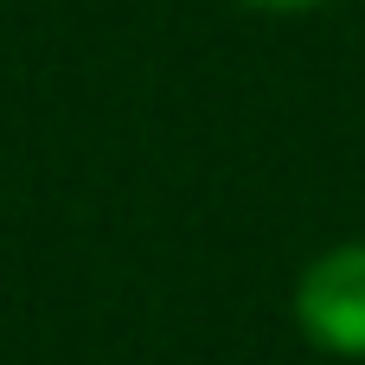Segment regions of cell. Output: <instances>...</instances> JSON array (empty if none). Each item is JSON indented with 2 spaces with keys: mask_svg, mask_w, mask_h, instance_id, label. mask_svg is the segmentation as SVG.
Segmentation results:
<instances>
[{
  "mask_svg": "<svg viewBox=\"0 0 365 365\" xmlns=\"http://www.w3.org/2000/svg\"><path fill=\"white\" fill-rule=\"evenodd\" d=\"M295 321L321 353L365 359V244H334L302 269Z\"/></svg>",
  "mask_w": 365,
  "mask_h": 365,
  "instance_id": "obj_1",
  "label": "cell"
},
{
  "mask_svg": "<svg viewBox=\"0 0 365 365\" xmlns=\"http://www.w3.org/2000/svg\"><path fill=\"white\" fill-rule=\"evenodd\" d=\"M237 6H257V13H308V6H327V0H237Z\"/></svg>",
  "mask_w": 365,
  "mask_h": 365,
  "instance_id": "obj_2",
  "label": "cell"
}]
</instances>
